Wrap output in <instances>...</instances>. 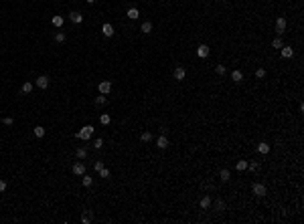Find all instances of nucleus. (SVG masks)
Listing matches in <instances>:
<instances>
[{
	"instance_id": "obj_13",
	"label": "nucleus",
	"mask_w": 304,
	"mask_h": 224,
	"mask_svg": "<svg viewBox=\"0 0 304 224\" xmlns=\"http://www.w3.org/2000/svg\"><path fill=\"white\" fill-rule=\"evenodd\" d=\"M199 206H201L203 210L211 208V196H203V198H201V202H199Z\"/></svg>"
},
{
	"instance_id": "obj_3",
	"label": "nucleus",
	"mask_w": 304,
	"mask_h": 224,
	"mask_svg": "<svg viewBox=\"0 0 304 224\" xmlns=\"http://www.w3.org/2000/svg\"><path fill=\"white\" fill-rule=\"evenodd\" d=\"M286 24H288V22H286L284 16H278V18H276V32H278V34H284Z\"/></svg>"
},
{
	"instance_id": "obj_38",
	"label": "nucleus",
	"mask_w": 304,
	"mask_h": 224,
	"mask_svg": "<svg viewBox=\"0 0 304 224\" xmlns=\"http://www.w3.org/2000/svg\"><path fill=\"white\" fill-rule=\"evenodd\" d=\"M217 210H219V212H221V210H225V202H223V200L217 202Z\"/></svg>"
},
{
	"instance_id": "obj_39",
	"label": "nucleus",
	"mask_w": 304,
	"mask_h": 224,
	"mask_svg": "<svg viewBox=\"0 0 304 224\" xmlns=\"http://www.w3.org/2000/svg\"><path fill=\"white\" fill-rule=\"evenodd\" d=\"M6 190V180H0V194Z\"/></svg>"
},
{
	"instance_id": "obj_36",
	"label": "nucleus",
	"mask_w": 304,
	"mask_h": 224,
	"mask_svg": "<svg viewBox=\"0 0 304 224\" xmlns=\"http://www.w3.org/2000/svg\"><path fill=\"white\" fill-rule=\"evenodd\" d=\"M2 121H4V125H12V123H14V119H12V117H4Z\"/></svg>"
},
{
	"instance_id": "obj_35",
	"label": "nucleus",
	"mask_w": 304,
	"mask_h": 224,
	"mask_svg": "<svg viewBox=\"0 0 304 224\" xmlns=\"http://www.w3.org/2000/svg\"><path fill=\"white\" fill-rule=\"evenodd\" d=\"M101 145H104V139H101V137H97V139L93 141V148H95V149H100Z\"/></svg>"
},
{
	"instance_id": "obj_6",
	"label": "nucleus",
	"mask_w": 304,
	"mask_h": 224,
	"mask_svg": "<svg viewBox=\"0 0 304 224\" xmlns=\"http://www.w3.org/2000/svg\"><path fill=\"white\" fill-rule=\"evenodd\" d=\"M73 174L75 176H83L85 174V163L83 162H75L73 163Z\"/></svg>"
},
{
	"instance_id": "obj_32",
	"label": "nucleus",
	"mask_w": 304,
	"mask_h": 224,
	"mask_svg": "<svg viewBox=\"0 0 304 224\" xmlns=\"http://www.w3.org/2000/svg\"><path fill=\"white\" fill-rule=\"evenodd\" d=\"M247 168H250L251 172H258L260 170V163L258 162H250V163H247Z\"/></svg>"
},
{
	"instance_id": "obj_1",
	"label": "nucleus",
	"mask_w": 304,
	"mask_h": 224,
	"mask_svg": "<svg viewBox=\"0 0 304 224\" xmlns=\"http://www.w3.org/2000/svg\"><path fill=\"white\" fill-rule=\"evenodd\" d=\"M93 131H95V127H93V125H83V127H81V129H79V131H77V133H75V135H77V137H79V139H81V141H87V139H89V137H91V135H93Z\"/></svg>"
},
{
	"instance_id": "obj_23",
	"label": "nucleus",
	"mask_w": 304,
	"mask_h": 224,
	"mask_svg": "<svg viewBox=\"0 0 304 224\" xmlns=\"http://www.w3.org/2000/svg\"><path fill=\"white\" fill-rule=\"evenodd\" d=\"M33 133H35L37 137H43V135H45V127H43V125H37L35 129H33Z\"/></svg>"
},
{
	"instance_id": "obj_34",
	"label": "nucleus",
	"mask_w": 304,
	"mask_h": 224,
	"mask_svg": "<svg viewBox=\"0 0 304 224\" xmlns=\"http://www.w3.org/2000/svg\"><path fill=\"white\" fill-rule=\"evenodd\" d=\"M255 77H258V79H264V77H266V69H262V67H260L258 71H255Z\"/></svg>"
},
{
	"instance_id": "obj_37",
	"label": "nucleus",
	"mask_w": 304,
	"mask_h": 224,
	"mask_svg": "<svg viewBox=\"0 0 304 224\" xmlns=\"http://www.w3.org/2000/svg\"><path fill=\"white\" fill-rule=\"evenodd\" d=\"M93 168H95V172H100L101 168H104V162H95V163H93Z\"/></svg>"
},
{
	"instance_id": "obj_20",
	"label": "nucleus",
	"mask_w": 304,
	"mask_h": 224,
	"mask_svg": "<svg viewBox=\"0 0 304 224\" xmlns=\"http://www.w3.org/2000/svg\"><path fill=\"white\" fill-rule=\"evenodd\" d=\"M128 16H130V20H136V18L140 16L138 8H128Z\"/></svg>"
},
{
	"instance_id": "obj_25",
	"label": "nucleus",
	"mask_w": 304,
	"mask_h": 224,
	"mask_svg": "<svg viewBox=\"0 0 304 224\" xmlns=\"http://www.w3.org/2000/svg\"><path fill=\"white\" fill-rule=\"evenodd\" d=\"M100 121H101V125H110V121H112V117H110L108 113H104V115L100 117Z\"/></svg>"
},
{
	"instance_id": "obj_28",
	"label": "nucleus",
	"mask_w": 304,
	"mask_h": 224,
	"mask_svg": "<svg viewBox=\"0 0 304 224\" xmlns=\"http://www.w3.org/2000/svg\"><path fill=\"white\" fill-rule=\"evenodd\" d=\"M65 38H67V34H65V32H61V31L55 34V41H57V42H65Z\"/></svg>"
},
{
	"instance_id": "obj_18",
	"label": "nucleus",
	"mask_w": 304,
	"mask_h": 224,
	"mask_svg": "<svg viewBox=\"0 0 304 224\" xmlns=\"http://www.w3.org/2000/svg\"><path fill=\"white\" fill-rule=\"evenodd\" d=\"M81 222H83V224H89V222H91V210H83V216H81Z\"/></svg>"
},
{
	"instance_id": "obj_19",
	"label": "nucleus",
	"mask_w": 304,
	"mask_h": 224,
	"mask_svg": "<svg viewBox=\"0 0 304 224\" xmlns=\"http://www.w3.org/2000/svg\"><path fill=\"white\" fill-rule=\"evenodd\" d=\"M140 31H142V32H146V34H150V32H152V22H148V20H146V22H142Z\"/></svg>"
},
{
	"instance_id": "obj_22",
	"label": "nucleus",
	"mask_w": 304,
	"mask_h": 224,
	"mask_svg": "<svg viewBox=\"0 0 304 224\" xmlns=\"http://www.w3.org/2000/svg\"><path fill=\"white\" fill-rule=\"evenodd\" d=\"M219 176H221V180H223V182H227V180L231 178V174H229V170H227V168H223V170L219 172Z\"/></svg>"
},
{
	"instance_id": "obj_21",
	"label": "nucleus",
	"mask_w": 304,
	"mask_h": 224,
	"mask_svg": "<svg viewBox=\"0 0 304 224\" xmlns=\"http://www.w3.org/2000/svg\"><path fill=\"white\" fill-rule=\"evenodd\" d=\"M20 91H23V93H24V95H28V93H31V91H33V83H31V81H27V83H24V85H23V89H20Z\"/></svg>"
},
{
	"instance_id": "obj_5",
	"label": "nucleus",
	"mask_w": 304,
	"mask_h": 224,
	"mask_svg": "<svg viewBox=\"0 0 304 224\" xmlns=\"http://www.w3.org/2000/svg\"><path fill=\"white\" fill-rule=\"evenodd\" d=\"M251 190H254V194H255V196H260V198L266 196V186H264V184H260V182H255L254 186H251Z\"/></svg>"
},
{
	"instance_id": "obj_12",
	"label": "nucleus",
	"mask_w": 304,
	"mask_h": 224,
	"mask_svg": "<svg viewBox=\"0 0 304 224\" xmlns=\"http://www.w3.org/2000/svg\"><path fill=\"white\" fill-rule=\"evenodd\" d=\"M156 145H158L160 149H166V148H168V139H166V135H164V133H162V135L156 139Z\"/></svg>"
},
{
	"instance_id": "obj_2",
	"label": "nucleus",
	"mask_w": 304,
	"mask_h": 224,
	"mask_svg": "<svg viewBox=\"0 0 304 224\" xmlns=\"http://www.w3.org/2000/svg\"><path fill=\"white\" fill-rule=\"evenodd\" d=\"M97 91H100L101 95H108V93L112 91V81H101V83L97 85Z\"/></svg>"
},
{
	"instance_id": "obj_7",
	"label": "nucleus",
	"mask_w": 304,
	"mask_h": 224,
	"mask_svg": "<svg viewBox=\"0 0 304 224\" xmlns=\"http://www.w3.org/2000/svg\"><path fill=\"white\" fill-rule=\"evenodd\" d=\"M37 87L47 89V87H49V77H47V75H39L37 77Z\"/></svg>"
},
{
	"instance_id": "obj_10",
	"label": "nucleus",
	"mask_w": 304,
	"mask_h": 224,
	"mask_svg": "<svg viewBox=\"0 0 304 224\" xmlns=\"http://www.w3.org/2000/svg\"><path fill=\"white\" fill-rule=\"evenodd\" d=\"M101 32H104V37H114V27H112V24H110V22H106L104 24V27H101Z\"/></svg>"
},
{
	"instance_id": "obj_26",
	"label": "nucleus",
	"mask_w": 304,
	"mask_h": 224,
	"mask_svg": "<svg viewBox=\"0 0 304 224\" xmlns=\"http://www.w3.org/2000/svg\"><path fill=\"white\" fill-rule=\"evenodd\" d=\"M77 158H79V160H85V158H87V149L79 148V149H77Z\"/></svg>"
},
{
	"instance_id": "obj_17",
	"label": "nucleus",
	"mask_w": 304,
	"mask_h": 224,
	"mask_svg": "<svg viewBox=\"0 0 304 224\" xmlns=\"http://www.w3.org/2000/svg\"><path fill=\"white\" fill-rule=\"evenodd\" d=\"M258 152H260V153H264V156H266V153H270V144L262 141V144L258 145Z\"/></svg>"
},
{
	"instance_id": "obj_33",
	"label": "nucleus",
	"mask_w": 304,
	"mask_h": 224,
	"mask_svg": "<svg viewBox=\"0 0 304 224\" xmlns=\"http://www.w3.org/2000/svg\"><path fill=\"white\" fill-rule=\"evenodd\" d=\"M95 105H97V107H101V105H106V97H104V95H100V97H95Z\"/></svg>"
},
{
	"instance_id": "obj_14",
	"label": "nucleus",
	"mask_w": 304,
	"mask_h": 224,
	"mask_svg": "<svg viewBox=\"0 0 304 224\" xmlns=\"http://www.w3.org/2000/svg\"><path fill=\"white\" fill-rule=\"evenodd\" d=\"M51 22H53V27H57V28H59V27H63V22H65V18L57 14V16H53V18H51Z\"/></svg>"
},
{
	"instance_id": "obj_30",
	"label": "nucleus",
	"mask_w": 304,
	"mask_h": 224,
	"mask_svg": "<svg viewBox=\"0 0 304 224\" xmlns=\"http://www.w3.org/2000/svg\"><path fill=\"white\" fill-rule=\"evenodd\" d=\"M235 168H237V172H243V170H247V162H237V166H235Z\"/></svg>"
},
{
	"instance_id": "obj_4",
	"label": "nucleus",
	"mask_w": 304,
	"mask_h": 224,
	"mask_svg": "<svg viewBox=\"0 0 304 224\" xmlns=\"http://www.w3.org/2000/svg\"><path fill=\"white\" fill-rule=\"evenodd\" d=\"M209 53H211V49H209L207 45H199V46H197V57L207 59V57H209Z\"/></svg>"
},
{
	"instance_id": "obj_29",
	"label": "nucleus",
	"mask_w": 304,
	"mask_h": 224,
	"mask_svg": "<svg viewBox=\"0 0 304 224\" xmlns=\"http://www.w3.org/2000/svg\"><path fill=\"white\" fill-rule=\"evenodd\" d=\"M215 71H217V75H225V73H227V69H225V65H217V67H215Z\"/></svg>"
},
{
	"instance_id": "obj_40",
	"label": "nucleus",
	"mask_w": 304,
	"mask_h": 224,
	"mask_svg": "<svg viewBox=\"0 0 304 224\" xmlns=\"http://www.w3.org/2000/svg\"><path fill=\"white\" fill-rule=\"evenodd\" d=\"M85 2H87V4H93V2H95V0H85Z\"/></svg>"
},
{
	"instance_id": "obj_15",
	"label": "nucleus",
	"mask_w": 304,
	"mask_h": 224,
	"mask_svg": "<svg viewBox=\"0 0 304 224\" xmlns=\"http://www.w3.org/2000/svg\"><path fill=\"white\" fill-rule=\"evenodd\" d=\"M231 81H235V83H241V81H243V73H241V71H233V73H231Z\"/></svg>"
},
{
	"instance_id": "obj_11",
	"label": "nucleus",
	"mask_w": 304,
	"mask_h": 224,
	"mask_svg": "<svg viewBox=\"0 0 304 224\" xmlns=\"http://www.w3.org/2000/svg\"><path fill=\"white\" fill-rule=\"evenodd\" d=\"M282 57H284V59H292L294 57V49H292V46H282Z\"/></svg>"
},
{
	"instance_id": "obj_27",
	"label": "nucleus",
	"mask_w": 304,
	"mask_h": 224,
	"mask_svg": "<svg viewBox=\"0 0 304 224\" xmlns=\"http://www.w3.org/2000/svg\"><path fill=\"white\" fill-rule=\"evenodd\" d=\"M272 46H274V49H282V46H284V42H282V38H274V41H272Z\"/></svg>"
},
{
	"instance_id": "obj_31",
	"label": "nucleus",
	"mask_w": 304,
	"mask_h": 224,
	"mask_svg": "<svg viewBox=\"0 0 304 224\" xmlns=\"http://www.w3.org/2000/svg\"><path fill=\"white\" fill-rule=\"evenodd\" d=\"M100 178H106V180L110 178V170H108V168H101V170H100Z\"/></svg>"
},
{
	"instance_id": "obj_24",
	"label": "nucleus",
	"mask_w": 304,
	"mask_h": 224,
	"mask_svg": "<svg viewBox=\"0 0 304 224\" xmlns=\"http://www.w3.org/2000/svg\"><path fill=\"white\" fill-rule=\"evenodd\" d=\"M140 139H142L144 144H148V141H152V133L150 131H144L142 135H140Z\"/></svg>"
},
{
	"instance_id": "obj_16",
	"label": "nucleus",
	"mask_w": 304,
	"mask_h": 224,
	"mask_svg": "<svg viewBox=\"0 0 304 224\" xmlns=\"http://www.w3.org/2000/svg\"><path fill=\"white\" fill-rule=\"evenodd\" d=\"M81 184H83L85 188H89L93 184V178H91V176H87V174H83V176H81Z\"/></svg>"
},
{
	"instance_id": "obj_9",
	"label": "nucleus",
	"mask_w": 304,
	"mask_h": 224,
	"mask_svg": "<svg viewBox=\"0 0 304 224\" xmlns=\"http://www.w3.org/2000/svg\"><path fill=\"white\" fill-rule=\"evenodd\" d=\"M69 20L73 24H81V22H83V16H81V12H71V14H69Z\"/></svg>"
},
{
	"instance_id": "obj_8",
	"label": "nucleus",
	"mask_w": 304,
	"mask_h": 224,
	"mask_svg": "<svg viewBox=\"0 0 304 224\" xmlns=\"http://www.w3.org/2000/svg\"><path fill=\"white\" fill-rule=\"evenodd\" d=\"M173 75H174V79H177V81H183V79L187 77V71H185L183 67H177V69H174V73H173Z\"/></svg>"
}]
</instances>
